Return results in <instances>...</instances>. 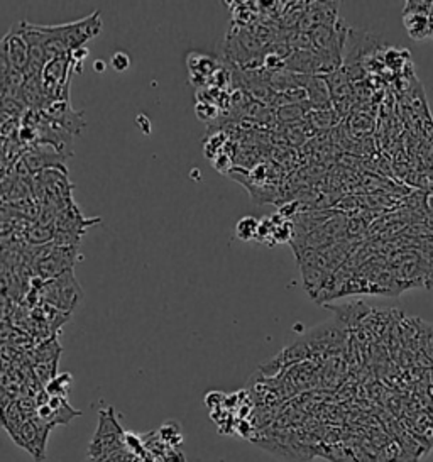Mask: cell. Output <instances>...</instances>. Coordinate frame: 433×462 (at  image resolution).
I'll list each match as a JSON object with an SVG mask.
<instances>
[{
  "label": "cell",
  "mask_w": 433,
  "mask_h": 462,
  "mask_svg": "<svg viewBox=\"0 0 433 462\" xmlns=\"http://www.w3.org/2000/svg\"><path fill=\"white\" fill-rule=\"evenodd\" d=\"M39 300L41 303L56 308V310L71 314L83 300V289H81L78 279L75 278L73 271H68V273L41 284Z\"/></svg>",
  "instance_id": "cell-1"
},
{
  "label": "cell",
  "mask_w": 433,
  "mask_h": 462,
  "mask_svg": "<svg viewBox=\"0 0 433 462\" xmlns=\"http://www.w3.org/2000/svg\"><path fill=\"white\" fill-rule=\"evenodd\" d=\"M98 416H100V420H98V428L88 446L90 459H97V457L107 456L110 454V452L127 447V443H125L127 432H124V428L120 427L114 409H112V406L103 409L98 411Z\"/></svg>",
  "instance_id": "cell-2"
},
{
  "label": "cell",
  "mask_w": 433,
  "mask_h": 462,
  "mask_svg": "<svg viewBox=\"0 0 433 462\" xmlns=\"http://www.w3.org/2000/svg\"><path fill=\"white\" fill-rule=\"evenodd\" d=\"M100 14V11H95L90 16L83 17V19L53 26L54 34L58 36V39L61 41L68 53H73L76 49L85 48V44L90 39L97 38L102 33Z\"/></svg>",
  "instance_id": "cell-3"
},
{
  "label": "cell",
  "mask_w": 433,
  "mask_h": 462,
  "mask_svg": "<svg viewBox=\"0 0 433 462\" xmlns=\"http://www.w3.org/2000/svg\"><path fill=\"white\" fill-rule=\"evenodd\" d=\"M53 425L44 422L39 416H31V419H26L24 422L16 432L12 433L14 442L17 446L31 452L36 457V461L44 459V447H46V438L48 432L51 430Z\"/></svg>",
  "instance_id": "cell-4"
},
{
  "label": "cell",
  "mask_w": 433,
  "mask_h": 462,
  "mask_svg": "<svg viewBox=\"0 0 433 462\" xmlns=\"http://www.w3.org/2000/svg\"><path fill=\"white\" fill-rule=\"evenodd\" d=\"M0 48H2V63L26 75L29 66V44L22 33L21 22L14 24L11 31L4 36Z\"/></svg>",
  "instance_id": "cell-5"
},
{
  "label": "cell",
  "mask_w": 433,
  "mask_h": 462,
  "mask_svg": "<svg viewBox=\"0 0 433 462\" xmlns=\"http://www.w3.org/2000/svg\"><path fill=\"white\" fill-rule=\"evenodd\" d=\"M65 154L58 153L54 148L49 146H33L26 149L24 156L21 158L22 163H24L27 170H29L31 175L43 173V171L48 170H66Z\"/></svg>",
  "instance_id": "cell-6"
},
{
  "label": "cell",
  "mask_w": 433,
  "mask_h": 462,
  "mask_svg": "<svg viewBox=\"0 0 433 462\" xmlns=\"http://www.w3.org/2000/svg\"><path fill=\"white\" fill-rule=\"evenodd\" d=\"M187 66L189 73V83L197 88H207L210 78L219 71V68L222 65H220V61L215 56L192 51L187 54Z\"/></svg>",
  "instance_id": "cell-7"
},
{
  "label": "cell",
  "mask_w": 433,
  "mask_h": 462,
  "mask_svg": "<svg viewBox=\"0 0 433 462\" xmlns=\"http://www.w3.org/2000/svg\"><path fill=\"white\" fill-rule=\"evenodd\" d=\"M43 112L46 114V117L53 122V124H56L58 128L66 130V133L73 135V138L75 135H80L81 130L85 128L83 114L73 111L70 101L54 102L51 106L44 108Z\"/></svg>",
  "instance_id": "cell-8"
},
{
  "label": "cell",
  "mask_w": 433,
  "mask_h": 462,
  "mask_svg": "<svg viewBox=\"0 0 433 462\" xmlns=\"http://www.w3.org/2000/svg\"><path fill=\"white\" fill-rule=\"evenodd\" d=\"M338 21V2H308L296 31H311L318 26H335Z\"/></svg>",
  "instance_id": "cell-9"
},
{
  "label": "cell",
  "mask_w": 433,
  "mask_h": 462,
  "mask_svg": "<svg viewBox=\"0 0 433 462\" xmlns=\"http://www.w3.org/2000/svg\"><path fill=\"white\" fill-rule=\"evenodd\" d=\"M100 220L102 219H83L80 208L76 207L73 202L70 207H66L65 210L58 215L54 225H56V230H65V232H71L81 237V235L87 232V229L92 227V225L100 224Z\"/></svg>",
  "instance_id": "cell-10"
},
{
  "label": "cell",
  "mask_w": 433,
  "mask_h": 462,
  "mask_svg": "<svg viewBox=\"0 0 433 462\" xmlns=\"http://www.w3.org/2000/svg\"><path fill=\"white\" fill-rule=\"evenodd\" d=\"M19 101L24 103L27 111H44L48 107V95L44 90L41 75L29 76L22 85Z\"/></svg>",
  "instance_id": "cell-11"
},
{
  "label": "cell",
  "mask_w": 433,
  "mask_h": 462,
  "mask_svg": "<svg viewBox=\"0 0 433 462\" xmlns=\"http://www.w3.org/2000/svg\"><path fill=\"white\" fill-rule=\"evenodd\" d=\"M325 308L328 310H333L337 314V320L342 327L349 329L358 325L360 320L365 319L369 314V308L364 305L362 302H355V303H345V305H325Z\"/></svg>",
  "instance_id": "cell-12"
},
{
  "label": "cell",
  "mask_w": 433,
  "mask_h": 462,
  "mask_svg": "<svg viewBox=\"0 0 433 462\" xmlns=\"http://www.w3.org/2000/svg\"><path fill=\"white\" fill-rule=\"evenodd\" d=\"M403 22L409 38L422 41L432 36V21L427 16H414V14H405Z\"/></svg>",
  "instance_id": "cell-13"
},
{
  "label": "cell",
  "mask_w": 433,
  "mask_h": 462,
  "mask_svg": "<svg viewBox=\"0 0 433 462\" xmlns=\"http://www.w3.org/2000/svg\"><path fill=\"white\" fill-rule=\"evenodd\" d=\"M56 225H44L39 222H33L27 229L26 244L27 246H46L54 241Z\"/></svg>",
  "instance_id": "cell-14"
},
{
  "label": "cell",
  "mask_w": 433,
  "mask_h": 462,
  "mask_svg": "<svg viewBox=\"0 0 433 462\" xmlns=\"http://www.w3.org/2000/svg\"><path fill=\"white\" fill-rule=\"evenodd\" d=\"M372 129H374L372 117L365 115V112H354V114H350L349 119H347V133L355 139L372 133Z\"/></svg>",
  "instance_id": "cell-15"
},
{
  "label": "cell",
  "mask_w": 433,
  "mask_h": 462,
  "mask_svg": "<svg viewBox=\"0 0 433 462\" xmlns=\"http://www.w3.org/2000/svg\"><path fill=\"white\" fill-rule=\"evenodd\" d=\"M257 230H259V220L254 217H242L236 225V237L241 241H252L257 237Z\"/></svg>",
  "instance_id": "cell-16"
},
{
  "label": "cell",
  "mask_w": 433,
  "mask_h": 462,
  "mask_svg": "<svg viewBox=\"0 0 433 462\" xmlns=\"http://www.w3.org/2000/svg\"><path fill=\"white\" fill-rule=\"evenodd\" d=\"M195 114L202 122H207V124H210V122L219 119L220 108L216 107L215 103H210V102H197Z\"/></svg>",
  "instance_id": "cell-17"
},
{
  "label": "cell",
  "mask_w": 433,
  "mask_h": 462,
  "mask_svg": "<svg viewBox=\"0 0 433 462\" xmlns=\"http://www.w3.org/2000/svg\"><path fill=\"white\" fill-rule=\"evenodd\" d=\"M70 381H71L70 374H61L60 378H54L53 381L48 384V393L51 396L65 398L66 391H68V384H70Z\"/></svg>",
  "instance_id": "cell-18"
},
{
  "label": "cell",
  "mask_w": 433,
  "mask_h": 462,
  "mask_svg": "<svg viewBox=\"0 0 433 462\" xmlns=\"http://www.w3.org/2000/svg\"><path fill=\"white\" fill-rule=\"evenodd\" d=\"M432 9H433V2H412V0H409V2H406L403 16L405 14H414V16L430 17Z\"/></svg>",
  "instance_id": "cell-19"
},
{
  "label": "cell",
  "mask_w": 433,
  "mask_h": 462,
  "mask_svg": "<svg viewBox=\"0 0 433 462\" xmlns=\"http://www.w3.org/2000/svg\"><path fill=\"white\" fill-rule=\"evenodd\" d=\"M110 66L114 68L117 73H124V71H127L130 68V56L124 51H117L112 54Z\"/></svg>",
  "instance_id": "cell-20"
},
{
  "label": "cell",
  "mask_w": 433,
  "mask_h": 462,
  "mask_svg": "<svg viewBox=\"0 0 433 462\" xmlns=\"http://www.w3.org/2000/svg\"><path fill=\"white\" fill-rule=\"evenodd\" d=\"M135 125H137V128L141 129L144 134L151 133V122H149V119L144 114L137 115V119H135Z\"/></svg>",
  "instance_id": "cell-21"
},
{
  "label": "cell",
  "mask_w": 433,
  "mask_h": 462,
  "mask_svg": "<svg viewBox=\"0 0 433 462\" xmlns=\"http://www.w3.org/2000/svg\"><path fill=\"white\" fill-rule=\"evenodd\" d=\"M88 48L85 46V48H80V49H76V51L71 53V56H73V61H80V63H83L85 61V58L88 56Z\"/></svg>",
  "instance_id": "cell-22"
},
{
  "label": "cell",
  "mask_w": 433,
  "mask_h": 462,
  "mask_svg": "<svg viewBox=\"0 0 433 462\" xmlns=\"http://www.w3.org/2000/svg\"><path fill=\"white\" fill-rule=\"evenodd\" d=\"M107 68V61L105 60H95L93 63V70L97 71V73H103Z\"/></svg>",
  "instance_id": "cell-23"
},
{
  "label": "cell",
  "mask_w": 433,
  "mask_h": 462,
  "mask_svg": "<svg viewBox=\"0 0 433 462\" xmlns=\"http://www.w3.org/2000/svg\"><path fill=\"white\" fill-rule=\"evenodd\" d=\"M432 36H433V22H432Z\"/></svg>",
  "instance_id": "cell-24"
}]
</instances>
